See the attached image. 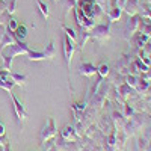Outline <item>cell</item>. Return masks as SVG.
<instances>
[{"label":"cell","mask_w":151,"mask_h":151,"mask_svg":"<svg viewBox=\"0 0 151 151\" xmlns=\"http://www.w3.org/2000/svg\"><path fill=\"white\" fill-rule=\"evenodd\" d=\"M80 73L85 74V76H91V74L95 73V68H94L91 64H83V65L80 67Z\"/></svg>","instance_id":"8992f818"},{"label":"cell","mask_w":151,"mask_h":151,"mask_svg":"<svg viewBox=\"0 0 151 151\" xmlns=\"http://www.w3.org/2000/svg\"><path fill=\"white\" fill-rule=\"evenodd\" d=\"M100 73H101V74H103V76H104V74H106V73H107V67H104V65H103V67H101V68H100Z\"/></svg>","instance_id":"5bb4252c"},{"label":"cell","mask_w":151,"mask_h":151,"mask_svg":"<svg viewBox=\"0 0 151 151\" xmlns=\"http://www.w3.org/2000/svg\"><path fill=\"white\" fill-rule=\"evenodd\" d=\"M17 27H18L17 21H15V20H11V21H9V29H11V30H15Z\"/></svg>","instance_id":"7c38bea8"},{"label":"cell","mask_w":151,"mask_h":151,"mask_svg":"<svg viewBox=\"0 0 151 151\" xmlns=\"http://www.w3.org/2000/svg\"><path fill=\"white\" fill-rule=\"evenodd\" d=\"M36 3H38V6H40V9H41V12H42V15L47 18V17H48V8H47V5L42 3L41 0H36Z\"/></svg>","instance_id":"9c48e42d"},{"label":"cell","mask_w":151,"mask_h":151,"mask_svg":"<svg viewBox=\"0 0 151 151\" xmlns=\"http://www.w3.org/2000/svg\"><path fill=\"white\" fill-rule=\"evenodd\" d=\"M11 80L15 85H24L26 80H27V77L26 76H21V74H11Z\"/></svg>","instance_id":"277c9868"},{"label":"cell","mask_w":151,"mask_h":151,"mask_svg":"<svg viewBox=\"0 0 151 151\" xmlns=\"http://www.w3.org/2000/svg\"><path fill=\"white\" fill-rule=\"evenodd\" d=\"M0 136H5V127H3L2 121H0Z\"/></svg>","instance_id":"4fadbf2b"},{"label":"cell","mask_w":151,"mask_h":151,"mask_svg":"<svg viewBox=\"0 0 151 151\" xmlns=\"http://www.w3.org/2000/svg\"><path fill=\"white\" fill-rule=\"evenodd\" d=\"M42 53H44V56L48 58V59H50V58H53V55H55V44H53V41H50V42H48V45L45 47V50H44Z\"/></svg>","instance_id":"52a82bcc"},{"label":"cell","mask_w":151,"mask_h":151,"mask_svg":"<svg viewBox=\"0 0 151 151\" xmlns=\"http://www.w3.org/2000/svg\"><path fill=\"white\" fill-rule=\"evenodd\" d=\"M64 30L67 32V35H68V36H71V38H73V40H76V33H74V30H73V29H70V27H67V26H64Z\"/></svg>","instance_id":"8fae6325"},{"label":"cell","mask_w":151,"mask_h":151,"mask_svg":"<svg viewBox=\"0 0 151 151\" xmlns=\"http://www.w3.org/2000/svg\"><path fill=\"white\" fill-rule=\"evenodd\" d=\"M62 137H64V139H74V130H73V127H65L64 129V132H62Z\"/></svg>","instance_id":"ba28073f"},{"label":"cell","mask_w":151,"mask_h":151,"mask_svg":"<svg viewBox=\"0 0 151 151\" xmlns=\"http://www.w3.org/2000/svg\"><path fill=\"white\" fill-rule=\"evenodd\" d=\"M73 53H74V44H73V41H70V38H65V41H64V55H65V62H67L68 68H70V62H71Z\"/></svg>","instance_id":"3957f363"},{"label":"cell","mask_w":151,"mask_h":151,"mask_svg":"<svg viewBox=\"0 0 151 151\" xmlns=\"http://www.w3.org/2000/svg\"><path fill=\"white\" fill-rule=\"evenodd\" d=\"M15 5H17V0H9L8 8H6V11L9 12V14H12V12L15 11Z\"/></svg>","instance_id":"30bf717a"},{"label":"cell","mask_w":151,"mask_h":151,"mask_svg":"<svg viewBox=\"0 0 151 151\" xmlns=\"http://www.w3.org/2000/svg\"><path fill=\"white\" fill-rule=\"evenodd\" d=\"M14 35H15V38L20 41V40H24L26 38V35H27V32H26V27L24 26H18L15 30H14Z\"/></svg>","instance_id":"5b68a950"},{"label":"cell","mask_w":151,"mask_h":151,"mask_svg":"<svg viewBox=\"0 0 151 151\" xmlns=\"http://www.w3.org/2000/svg\"><path fill=\"white\" fill-rule=\"evenodd\" d=\"M12 97V103H14V112H15V116H17V119H18V122L21 124L24 119H26V110H24V106L18 101V98L15 97V95H11Z\"/></svg>","instance_id":"7a4b0ae2"},{"label":"cell","mask_w":151,"mask_h":151,"mask_svg":"<svg viewBox=\"0 0 151 151\" xmlns=\"http://www.w3.org/2000/svg\"><path fill=\"white\" fill-rule=\"evenodd\" d=\"M56 127H55V121L50 118L48 119V122H47V125L42 129V132H41V142H45V141H48V139H52V137H55L56 136Z\"/></svg>","instance_id":"6da1fadb"}]
</instances>
